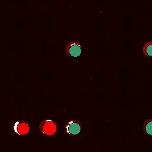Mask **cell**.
<instances>
[{"mask_svg": "<svg viewBox=\"0 0 152 152\" xmlns=\"http://www.w3.org/2000/svg\"><path fill=\"white\" fill-rule=\"evenodd\" d=\"M145 131L148 134L152 135V121L147 123L145 126Z\"/></svg>", "mask_w": 152, "mask_h": 152, "instance_id": "5b68a950", "label": "cell"}, {"mask_svg": "<svg viewBox=\"0 0 152 152\" xmlns=\"http://www.w3.org/2000/svg\"><path fill=\"white\" fill-rule=\"evenodd\" d=\"M67 54L73 57H77L81 54V46L76 42H72L67 47Z\"/></svg>", "mask_w": 152, "mask_h": 152, "instance_id": "3957f363", "label": "cell"}, {"mask_svg": "<svg viewBox=\"0 0 152 152\" xmlns=\"http://www.w3.org/2000/svg\"><path fill=\"white\" fill-rule=\"evenodd\" d=\"M146 53L150 56H152V43H150L146 47Z\"/></svg>", "mask_w": 152, "mask_h": 152, "instance_id": "8992f818", "label": "cell"}, {"mask_svg": "<svg viewBox=\"0 0 152 152\" xmlns=\"http://www.w3.org/2000/svg\"><path fill=\"white\" fill-rule=\"evenodd\" d=\"M40 129L41 132L44 133L45 135H52L56 132V126L52 120H46L41 122Z\"/></svg>", "mask_w": 152, "mask_h": 152, "instance_id": "6da1fadb", "label": "cell"}, {"mask_svg": "<svg viewBox=\"0 0 152 152\" xmlns=\"http://www.w3.org/2000/svg\"><path fill=\"white\" fill-rule=\"evenodd\" d=\"M81 125L77 121H70L68 124H67L66 126V130L67 132L69 133V134L75 135H77L78 133H80L81 131Z\"/></svg>", "mask_w": 152, "mask_h": 152, "instance_id": "277c9868", "label": "cell"}, {"mask_svg": "<svg viewBox=\"0 0 152 152\" xmlns=\"http://www.w3.org/2000/svg\"><path fill=\"white\" fill-rule=\"evenodd\" d=\"M14 131L17 133L18 135H24L27 134L29 131V126L28 125L24 122H21V121H18L15 122L13 126Z\"/></svg>", "mask_w": 152, "mask_h": 152, "instance_id": "7a4b0ae2", "label": "cell"}]
</instances>
